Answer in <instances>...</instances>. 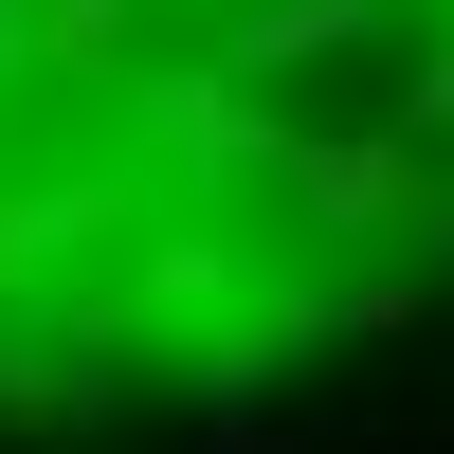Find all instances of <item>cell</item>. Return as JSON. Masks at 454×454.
<instances>
[{
	"label": "cell",
	"mask_w": 454,
	"mask_h": 454,
	"mask_svg": "<svg viewBox=\"0 0 454 454\" xmlns=\"http://www.w3.org/2000/svg\"><path fill=\"white\" fill-rule=\"evenodd\" d=\"M454 291V0H0V419L254 400Z\"/></svg>",
	"instance_id": "6da1fadb"
}]
</instances>
